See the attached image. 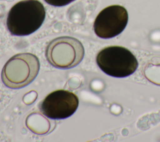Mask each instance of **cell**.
<instances>
[{
    "mask_svg": "<svg viewBox=\"0 0 160 142\" xmlns=\"http://www.w3.org/2000/svg\"><path fill=\"white\" fill-rule=\"evenodd\" d=\"M45 16L44 7L40 1H21L9 10L6 20L7 28L12 35H29L41 26Z\"/></svg>",
    "mask_w": 160,
    "mask_h": 142,
    "instance_id": "1",
    "label": "cell"
},
{
    "mask_svg": "<svg viewBox=\"0 0 160 142\" xmlns=\"http://www.w3.org/2000/svg\"><path fill=\"white\" fill-rule=\"evenodd\" d=\"M39 61L34 54L24 53L11 57L4 64L1 78L4 85L19 89L30 84L39 71Z\"/></svg>",
    "mask_w": 160,
    "mask_h": 142,
    "instance_id": "2",
    "label": "cell"
},
{
    "mask_svg": "<svg viewBox=\"0 0 160 142\" xmlns=\"http://www.w3.org/2000/svg\"><path fill=\"white\" fill-rule=\"evenodd\" d=\"M96 63L104 73L116 78L127 77L138 67V60L132 52L120 46L101 49L96 56Z\"/></svg>",
    "mask_w": 160,
    "mask_h": 142,
    "instance_id": "3",
    "label": "cell"
},
{
    "mask_svg": "<svg viewBox=\"0 0 160 142\" xmlns=\"http://www.w3.org/2000/svg\"><path fill=\"white\" fill-rule=\"evenodd\" d=\"M84 49L78 39L71 36H61L52 40L46 49L48 61L59 69H70L82 60Z\"/></svg>",
    "mask_w": 160,
    "mask_h": 142,
    "instance_id": "4",
    "label": "cell"
},
{
    "mask_svg": "<svg viewBox=\"0 0 160 142\" xmlns=\"http://www.w3.org/2000/svg\"><path fill=\"white\" fill-rule=\"evenodd\" d=\"M128 22L126 9L120 5H111L103 9L94 23L95 34L102 39H109L121 34Z\"/></svg>",
    "mask_w": 160,
    "mask_h": 142,
    "instance_id": "5",
    "label": "cell"
},
{
    "mask_svg": "<svg viewBox=\"0 0 160 142\" xmlns=\"http://www.w3.org/2000/svg\"><path fill=\"white\" fill-rule=\"evenodd\" d=\"M79 105L78 97L73 93L59 89L49 93L39 104L41 112L49 118L62 119L75 113Z\"/></svg>",
    "mask_w": 160,
    "mask_h": 142,
    "instance_id": "6",
    "label": "cell"
},
{
    "mask_svg": "<svg viewBox=\"0 0 160 142\" xmlns=\"http://www.w3.org/2000/svg\"><path fill=\"white\" fill-rule=\"evenodd\" d=\"M75 0H44L48 4L54 6H66Z\"/></svg>",
    "mask_w": 160,
    "mask_h": 142,
    "instance_id": "7",
    "label": "cell"
}]
</instances>
